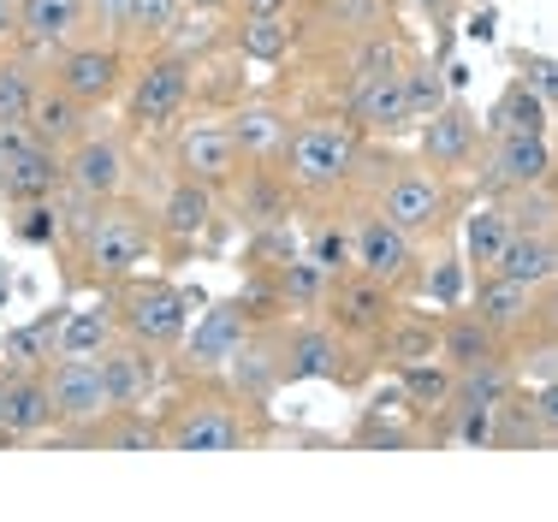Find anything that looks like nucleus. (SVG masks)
I'll list each match as a JSON object with an SVG mask.
<instances>
[{
  "label": "nucleus",
  "mask_w": 558,
  "mask_h": 522,
  "mask_svg": "<svg viewBox=\"0 0 558 522\" xmlns=\"http://www.w3.org/2000/svg\"><path fill=\"white\" fill-rule=\"evenodd\" d=\"M65 184H72L77 196H89V203H113V196H125V184H131L125 137H119V131L89 125L84 137L65 149Z\"/></svg>",
  "instance_id": "obj_12"
},
{
  "label": "nucleus",
  "mask_w": 558,
  "mask_h": 522,
  "mask_svg": "<svg viewBox=\"0 0 558 522\" xmlns=\"http://www.w3.org/2000/svg\"><path fill=\"white\" fill-rule=\"evenodd\" d=\"M344 119H351L356 131H375V137H398V131H410V113H404V84H398V72H387V77H368V84H351Z\"/></svg>",
  "instance_id": "obj_26"
},
{
  "label": "nucleus",
  "mask_w": 558,
  "mask_h": 522,
  "mask_svg": "<svg viewBox=\"0 0 558 522\" xmlns=\"http://www.w3.org/2000/svg\"><path fill=\"white\" fill-rule=\"evenodd\" d=\"M505 214H511V226L517 232H558V191H553V179L547 184H529V191H511V196H499Z\"/></svg>",
  "instance_id": "obj_45"
},
{
  "label": "nucleus",
  "mask_w": 558,
  "mask_h": 522,
  "mask_svg": "<svg viewBox=\"0 0 558 522\" xmlns=\"http://www.w3.org/2000/svg\"><path fill=\"white\" fill-rule=\"evenodd\" d=\"M494 274L523 279V286H553V279H558V232H517V226H511V238H505Z\"/></svg>",
  "instance_id": "obj_30"
},
{
  "label": "nucleus",
  "mask_w": 558,
  "mask_h": 522,
  "mask_svg": "<svg viewBox=\"0 0 558 522\" xmlns=\"http://www.w3.org/2000/svg\"><path fill=\"white\" fill-rule=\"evenodd\" d=\"M7 286H12V279H0V298H7Z\"/></svg>",
  "instance_id": "obj_61"
},
{
  "label": "nucleus",
  "mask_w": 558,
  "mask_h": 522,
  "mask_svg": "<svg viewBox=\"0 0 558 522\" xmlns=\"http://www.w3.org/2000/svg\"><path fill=\"white\" fill-rule=\"evenodd\" d=\"M238 19H291V0H232Z\"/></svg>",
  "instance_id": "obj_55"
},
{
  "label": "nucleus",
  "mask_w": 558,
  "mask_h": 522,
  "mask_svg": "<svg viewBox=\"0 0 558 522\" xmlns=\"http://www.w3.org/2000/svg\"><path fill=\"white\" fill-rule=\"evenodd\" d=\"M392 309H398V291L380 286V279H368V274H356V267L339 279H327L322 320H333L351 344H375V332L392 320Z\"/></svg>",
  "instance_id": "obj_11"
},
{
  "label": "nucleus",
  "mask_w": 558,
  "mask_h": 522,
  "mask_svg": "<svg viewBox=\"0 0 558 522\" xmlns=\"http://www.w3.org/2000/svg\"><path fill=\"white\" fill-rule=\"evenodd\" d=\"M179 7H184V12H208V19H215V12H226L232 0H179Z\"/></svg>",
  "instance_id": "obj_58"
},
{
  "label": "nucleus",
  "mask_w": 558,
  "mask_h": 522,
  "mask_svg": "<svg viewBox=\"0 0 558 522\" xmlns=\"http://www.w3.org/2000/svg\"><path fill=\"white\" fill-rule=\"evenodd\" d=\"M96 363H101V386H108L113 410H149L155 386H161V351H149L137 339H113Z\"/></svg>",
  "instance_id": "obj_20"
},
{
  "label": "nucleus",
  "mask_w": 558,
  "mask_h": 522,
  "mask_svg": "<svg viewBox=\"0 0 558 522\" xmlns=\"http://www.w3.org/2000/svg\"><path fill=\"white\" fill-rule=\"evenodd\" d=\"M416 131H422V167L446 172V179L451 172H470L475 155H482V119L463 101H446L440 113H428Z\"/></svg>",
  "instance_id": "obj_19"
},
{
  "label": "nucleus",
  "mask_w": 558,
  "mask_h": 522,
  "mask_svg": "<svg viewBox=\"0 0 558 522\" xmlns=\"http://www.w3.org/2000/svg\"><path fill=\"white\" fill-rule=\"evenodd\" d=\"M179 19H184L179 0H131V36H143V43H161Z\"/></svg>",
  "instance_id": "obj_51"
},
{
  "label": "nucleus",
  "mask_w": 558,
  "mask_h": 522,
  "mask_svg": "<svg viewBox=\"0 0 558 522\" xmlns=\"http://www.w3.org/2000/svg\"><path fill=\"white\" fill-rule=\"evenodd\" d=\"M43 380H48V404H54V427H89L113 410L96 356H54L43 368Z\"/></svg>",
  "instance_id": "obj_13"
},
{
  "label": "nucleus",
  "mask_w": 558,
  "mask_h": 522,
  "mask_svg": "<svg viewBox=\"0 0 558 522\" xmlns=\"http://www.w3.org/2000/svg\"><path fill=\"white\" fill-rule=\"evenodd\" d=\"M31 125H24V119H0V167H7V160L12 155H24V149H31Z\"/></svg>",
  "instance_id": "obj_54"
},
{
  "label": "nucleus",
  "mask_w": 558,
  "mask_h": 522,
  "mask_svg": "<svg viewBox=\"0 0 558 522\" xmlns=\"http://www.w3.org/2000/svg\"><path fill=\"white\" fill-rule=\"evenodd\" d=\"M155 214L125 203V196H113V203H96L84 226H77L72 238H65V256H72V279L77 286H125L131 274H143V262L155 256Z\"/></svg>",
  "instance_id": "obj_1"
},
{
  "label": "nucleus",
  "mask_w": 558,
  "mask_h": 522,
  "mask_svg": "<svg viewBox=\"0 0 558 522\" xmlns=\"http://www.w3.org/2000/svg\"><path fill=\"white\" fill-rule=\"evenodd\" d=\"M36 84H43V65H36L31 53H7V60H0V119H24Z\"/></svg>",
  "instance_id": "obj_46"
},
{
  "label": "nucleus",
  "mask_w": 558,
  "mask_h": 522,
  "mask_svg": "<svg viewBox=\"0 0 558 522\" xmlns=\"http://www.w3.org/2000/svg\"><path fill=\"white\" fill-rule=\"evenodd\" d=\"M375 351L387 356L392 368H404V363H422V356H440V327H434V320H416V315H404V309H392V320L375 332Z\"/></svg>",
  "instance_id": "obj_34"
},
{
  "label": "nucleus",
  "mask_w": 558,
  "mask_h": 522,
  "mask_svg": "<svg viewBox=\"0 0 558 522\" xmlns=\"http://www.w3.org/2000/svg\"><path fill=\"white\" fill-rule=\"evenodd\" d=\"M356 155H363V131L333 113V119L291 125L286 155H279V172H286L291 196H303V203H327V196L351 191Z\"/></svg>",
  "instance_id": "obj_2"
},
{
  "label": "nucleus",
  "mask_w": 558,
  "mask_h": 522,
  "mask_svg": "<svg viewBox=\"0 0 558 522\" xmlns=\"http://www.w3.org/2000/svg\"><path fill=\"white\" fill-rule=\"evenodd\" d=\"M60 320H65V309H48V315H36L31 327H12L7 339H0V374H43L54 363Z\"/></svg>",
  "instance_id": "obj_32"
},
{
  "label": "nucleus",
  "mask_w": 558,
  "mask_h": 522,
  "mask_svg": "<svg viewBox=\"0 0 558 522\" xmlns=\"http://www.w3.org/2000/svg\"><path fill=\"white\" fill-rule=\"evenodd\" d=\"M0 410H7V374H0Z\"/></svg>",
  "instance_id": "obj_60"
},
{
  "label": "nucleus",
  "mask_w": 558,
  "mask_h": 522,
  "mask_svg": "<svg viewBox=\"0 0 558 522\" xmlns=\"http://www.w3.org/2000/svg\"><path fill=\"white\" fill-rule=\"evenodd\" d=\"M523 386V374H517L511 356H487V363H470V368H458L451 374V404L458 410H494L505 392H517Z\"/></svg>",
  "instance_id": "obj_33"
},
{
  "label": "nucleus",
  "mask_w": 558,
  "mask_h": 522,
  "mask_svg": "<svg viewBox=\"0 0 558 522\" xmlns=\"http://www.w3.org/2000/svg\"><path fill=\"white\" fill-rule=\"evenodd\" d=\"M238 143V160H256V167H279L286 155V137H291V113L279 101H244L232 119H226Z\"/></svg>",
  "instance_id": "obj_24"
},
{
  "label": "nucleus",
  "mask_w": 558,
  "mask_h": 522,
  "mask_svg": "<svg viewBox=\"0 0 558 522\" xmlns=\"http://www.w3.org/2000/svg\"><path fill=\"white\" fill-rule=\"evenodd\" d=\"M398 84H404V113H410V125H422L428 113H440V107L451 101V89H446V60H434V53H410L404 72H398Z\"/></svg>",
  "instance_id": "obj_35"
},
{
  "label": "nucleus",
  "mask_w": 558,
  "mask_h": 522,
  "mask_svg": "<svg viewBox=\"0 0 558 522\" xmlns=\"http://www.w3.org/2000/svg\"><path fill=\"white\" fill-rule=\"evenodd\" d=\"M351 267L368 279H380V286H392V291H410L422 274V250L410 232H398L392 220H380V214L368 208L351 220Z\"/></svg>",
  "instance_id": "obj_9"
},
{
  "label": "nucleus",
  "mask_w": 558,
  "mask_h": 522,
  "mask_svg": "<svg viewBox=\"0 0 558 522\" xmlns=\"http://www.w3.org/2000/svg\"><path fill=\"white\" fill-rule=\"evenodd\" d=\"M113 339H119L113 303H96V309H65L60 339H54V356H101Z\"/></svg>",
  "instance_id": "obj_36"
},
{
  "label": "nucleus",
  "mask_w": 558,
  "mask_h": 522,
  "mask_svg": "<svg viewBox=\"0 0 558 522\" xmlns=\"http://www.w3.org/2000/svg\"><path fill=\"white\" fill-rule=\"evenodd\" d=\"M547 125H553V101L541 89H529L523 77H511L499 89L494 113L482 119V137H547Z\"/></svg>",
  "instance_id": "obj_27"
},
{
  "label": "nucleus",
  "mask_w": 558,
  "mask_h": 522,
  "mask_svg": "<svg viewBox=\"0 0 558 522\" xmlns=\"http://www.w3.org/2000/svg\"><path fill=\"white\" fill-rule=\"evenodd\" d=\"M553 439L558 427L535 410V398H523V386L494 404V451H547Z\"/></svg>",
  "instance_id": "obj_28"
},
{
  "label": "nucleus",
  "mask_w": 558,
  "mask_h": 522,
  "mask_svg": "<svg viewBox=\"0 0 558 522\" xmlns=\"http://www.w3.org/2000/svg\"><path fill=\"white\" fill-rule=\"evenodd\" d=\"M65 184V155L48 149V143H31L24 155H12L0 167V203L7 208H24V203H48Z\"/></svg>",
  "instance_id": "obj_25"
},
{
  "label": "nucleus",
  "mask_w": 558,
  "mask_h": 522,
  "mask_svg": "<svg viewBox=\"0 0 558 522\" xmlns=\"http://www.w3.org/2000/svg\"><path fill=\"white\" fill-rule=\"evenodd\" d=\"M303 256L322 267L327 279L351 274V220H339V214H322V220L310 226V238H303Z\"/></svg>",
  "instance_id": "obj_41"
},
{
  "label": "nucleus",
  "mask_w": 558,
  "mask_h": 522,
  "mask_svg": "<svg viewBox=\"0 0 558 522\" xmlns=\"http://www.w3.org/2000/svg\"><path fill=\"white\" fill-rule=\"evenodd\" d=\"M220 196H232V220L244 226V232L274 226V220H291V203H298L291 184H286V172H279V167H256V160H244Z\"/></svg>",
  "instance_id": "obj_22"
},
{
  "label": "nucleus",
  "mask_w": 558,
  "mask_h": 522,
  "mask_svg": "<svg viewBox=\"0 0 558 522\" xmlns=\"http://www.w3.org/2000/svg\"><path fill=\"white\" fill-rule=\"evenodd\" d=\"M482 196H511L553 179V143L547 137H482Z\"/></svg>",
  "instance_id": "obj_15"
},
{
  "label": "nucleus",
  "mask_w": 558,
  "mask_h": 522,
  "mask_svg": "<svg viewBox=\"0 0 558 522\" xmlns=\"http://www.w3.org/2000/svg\"><path fill=\"white\" fill-rule=\"evenodd\" d=\"M368 208L422 244V238H440L451 226V184H446V172L422 167V160H398L392 179L375 191V203H368Z\"/></svg>",
  "instance_id": "obj_4"
},
{
  "label": "nucleus",
  "mask_w": 558,
  "mask_h": 522,
  "mask_svg": "<svg viewBox=\"0 0 558 522\" xmlns=\"http://www.w3.org/2000/svg\"><path fill=\"white\" fill-rule=\"evenodd\" d=\"M84 19L96 24V36L125 43L131 36V0H84Z\"/></svg>",
  "instance_id": "obj_52"
},
{
  "label": "nucleus",
  "mask_w": 558,
  "mask_h": 522,
  "mask_svg": "<svg viewBox=\"0 0 558 522\" xmlns=\"http://www.w3.org/2000/svg\"><path fill=\"white\" fill-rule=\"evenodd\" d=\"M404 36L392 31H363L351 36V53H344V72H351V84H368V77H387V72H404Z\"/></svg>",
  "instance_id": "obj_38"
},
{
  "label": "nucleus",
  "mask_w": 558,
  "mask_h": 522,
  "mask_svg": "<svg viewBox=\"0 0 558 522\" xmlns=\"http://www.w3.org/2000/svg\"><path fill=\"white\" fill-rule=\"evenodd\" d=\"M398 392H404L410 410H422V416H440L451 404V368L440 356H422V363H404L398 368Z\"/></svg>",
  "instance_id": "obj_39"
},
{
  "label": "nucleus",
  "mask_w": 558,
  "mask_h": 522,
  "mask_svg": "<svg viewBox=\"0 0 558 522\" xmlns=\"http://www.w3.org/2000/svg\"><path fill=\"white\" fill-rule=\"evenodd\" d=\"M232 43H238L244 60L274 65V60H286V53H291V19H238Z\"/></svg>",
  "instance_id": "obj_44"
},
{
  "label": "nucleus",
  "mask_w": 558,
  "mask_h": 522,
  "mask_svg": "<svg viewBox=\"0 0 558 522\" xmlns=\"http://www.w3.org/2000/svg\"><path fill=\"white\" fill-rule=\"evenodd\" d=\"M298 256H303V238H298V226H291V220L256 226L250 244H244V267H262V274H279V267L298 262Z\"/></svg>",
  "instance_id": "obj_42"
},
{
  "label": "nucleus",
  "mask_w": 558,
  "mask_h": 522,
  "mask_svg": "<svg viewBox=\"0 0 558 522\" xmlns=\"http://www.w3.org/2000/svg\"><path fill=\"white\" fill-rule=\"evenodd\" d=\"M416 286L422 291H434V298H440V303H458L463 298V274H458V267H440V274H416Z\"/></svg>",
  "instance_id": "obj_53"
},
{
  "label": "nucleus",
  "mask_w": 558,
  "mask_h": 522,
  "mask_svg": "<svg viewBox=\"0 0 558 522\" xmlns=\"http://www.w3.org/2000/svg\"><path fill=\"white\" fill-rule=\"evenodd\" d=\"M238 309L250 315V327H274V320H286V303H279L274 274H262V267H244V286H238Z\"/></svg>",
  "instance_id": "obj_47"
},
{
  "label": "nucleus",
  "mask_w": 558,
  "mask_h": 522,
  "mask_svg": "<svg viewBox=\"0 0 558 522\" xmlns=\"http://www.w3.org/2000/svg\"><path fill=\"white\" fill-rule=\"evenodd\" d=\"M12 232H19V244H60V214H54V196L48 203H24L12 208Z\"/></svg>",
  "instance_id": "obj_50"
},
{
  "label": "nucleus",
  "mask_w": 558,
  "mask_h": 522,
  "mask_svg": "<svg viewBox=\"0 0 558 522\" xmlns=\"http://www.w3.org/2000/svg\"><path fill=\"white\" fill-rule=\"evenodd\" d=\"M286 386V351H279V320L274 327H250L244 344L226 356V392L238 404H256L268 410V398Z\"/></svg>",
  "instance_id": "obj_14"
},
{
  "label": "nucleus",
  "mask_w": 558,
  "mask_h": 522,
  "mask_svg": "<svg viewBox=\"0 0 558 522\" xmlns=\"http://www.w3.org/2000/svg\"><path fill=\"white\" fill-rule=\"evenodd\" d=\"M54 427V404H48L43 374H7V410H0V439H31Z\"/></svg>",
  "instance_id": "obj_31"
},
{
  "label": "nucleus",
  "mask_w": 558,
  "mask_h": 522,
  "mask_svg": "<svg viewBox=\"0 0 558 522\" xmlns=\"http://www.w3.org/2000/svg\"><path fill=\"white\" fill-rule=\"evenodd\" d=\"M487 356H511V351L494 339V327H487L475 309H458V303H451V315L440 320V363L458 374L470 363H487Z\"/></svg>",
  "instance_id": "obj_29"
},
{
  "label": "nucleus",
  "mask_w": 558,
  "mask_h": 522,
  "mask_svg": "<svg viewBox=\"0 0 558 522\" xmlns=\"http://www.w3.org/2000/svg\"><path fill=\"white\" fill-rule=\"evenodd\" d=\"M113 320H119V339H137L149 351H179L184 327H191V309H184L179 286L172 279H143L131 274L125 286H113Z\"/></svg>",
  "instance_id": "obj_6"
},
{
  "label": "nucleus",
  "mask_w": 558,
  "mask_h": 522,
  "mask_svg": "<svg viewBox=\"0 0 558 522\" xmlns=\"http://www.w3.org/2000/svg\"><path fill=\"white\" fill-rule=\"evenodd\" d=\"M0 36H12V0H0Z\"/></svg>",
  "instance_id": "obj_59"
},
{
  "label": "nucleus",
  "mask_w": 558,
  "mask_h": 522,
  "mask_svg": "<svg viewBox=\"0 0 558 522\" xmlns=\"http://www.w3.org/2000/svg\"><path fill=\"white\" fill-rule=\"evenodd\" d=\"M238 167H244V160H238V143L220 119H196V125H184L179 143H172V172L191 179V184H208V191H226Z\"/></svg>",
  "instance_id": "obj_17"
},
{
  "label": "nucleus",
  "mask_w": 558,
  "mask_h": 522,
  "mask_svg": "<svg viewBox=\"0 0 558 522\" xmlns=\"http://www.w3.org/2000/svg\"><path fill=\"white\" fill-rule=\"evenodd\" d=\"M274 286H279V303H286V315L298 309V315H315L322 309V298H327V274L315 267L310 256H298V262H286L274 274Z\"/></svg>",
  "instance_id": "obj_43"
},
{
  "label": "nucleus",
  "mask_w": 558,
  "mask_h": 522,
  "mask_svg": "<svg viewBox=\"0 0 558 522\" xmlns=\"http://www.w3.org/2000/svg\"><path fill=\"white\" fill-rule=\"evenodd\" d=\"M279 351H286V386L291 380H339L351 386L356 368H351V339L322 315H303L298 327L279 320Z\"/></svg>",
  "instance_id": "obj_10"
},
{
  "label": "nucleus",
  "mask_w": 558,
  "mask_h": 522,
  "mask_svg": "<svg viewBox=\"0 0 558 522\" xmlns=\"http://www.w3.org/2000/svg\"><path fill=\"white\" fill-rule=\"evenodd\" d=\"M416 7H422V19H428V24H451V19H458V0H416Z\"/></svg>",
  "instance_id": "obj_57"
},
{
  "label": "nucleus",
  "mask_w": 558,
  "mask_h": 522,
  "mask_svg": "<svg viewBox=\"0 0 558 522\" xmlns=\"http://www.w3.org/2000/svg\"><path fill=\"white\" fill-rule=\"evenodd\" d=\"M84 434L101 439V446H113V451H161V422H155L149 410H108V416L89 422Z\"/></svg>",
  "instance_id": "obj_40"
},
{
  "label": "nucleus",
  "mask_w": 558,
  "mask_h": 522,
  "mask_svg": "<svg viewBox=\"0 0 558 522\" xmlns=\"http://www.w3.org/2000/svg\"><path fill=\"white\" fill-rule=\"evenodd\" d=\"M523 72H529L523 84H529V89H541V96L553 101V60H547V53H535V60H523Z\"/></svg>",
  "instance_id": "obj_56"
},
{
  "label": "nucleus",
  "mask_w": 558,
  "mask_h": 522,
  "mask_svg": "<svg viewBox=\"0 0 558 522\" xmlns=\"http://www.w3.org/2000/svg\"><path fill=\"white\" fill-rule=\"evenodd\" d=\"M356 446H368V451H410V446H416V427L387 422V410L368 404L363 422H356Z\"/></svg>",
  "instance_id": "obj_49"
},
{
  "label": "nucleus",
  "mask_w": 558,
  "mask_h": 522,
  "mask_svg": "<svg viewBox=\"0 0 558 522\" xmlns=\"http://www.w3.org/2000/svg\"><path fill=\"white\" fill-rule=\"evenodd\" d=\"M470 309L494 327V339L505 351H517V344H529V339H553V286H523V279H505V274H475Z\"/></svg>",
  "instance_id": "obj_3"
},
{
  "label": "nucleus",
  "mask_w": 558,
  "mask_h": 522,
  "mask_svg": "<svg viewBox=\"0 0 558 522\" xmlns=\"http://www.w3.org/2000/svg\"><path fill=\"white\" fill-rule=\"evenodd\" d=\"M505 238H511V214H505L499 196H487V203L470 214V226H463V262H470V274H494Z\"/></svg>",
  "instance_id": "obj_37"
},
{
  "label": "nucleus",
  "mask_w": 558,
  "mask_h": 522,
  "mask_svg": "<svg viewBox=\"0 0 558 522\" xmlns=\"http://www.w3.org/2000/svg\"><path fill=\"white\" fill-rule=\"evenodd\" d=\"M54 84L96 113V107L119 101V89H125V48L108 43V36H77L72 48L54 53Z\"/></svg>",
  "instance_id": "obj_8"
},
{
  "label": "nucleus",
  "mask_w": 558,
  "mask_h": 522,
  "mask_svg": "<svg viewBox=\"0 0 558 522\" xmlns=\"http://www.w3.org/2000/svg\"><path fill=\"white\" fill-rule=\"evenodd\" d=\"M244 332H250V315L238 309V298L203 303V309H196V327H184V339H179L184 374H220L226 356L244 344Z\"/></svg>",
  "instance_id": "obj_16"
},
{
  "label": "nucleus",
  "mask_w": 558,
  "mask_h": 522,
  "mask_svg": "<svg viewBox=\"0 0 558 522\" xmlns=\"http://www.w3.org/2000/svg\"><path fill=\"white\" fill-rule=\"evenodd\" d=\"M220 220V191L208 184H191V179H172V191L161 196V214H155V238L172 250H196Z\"/></svg>",
  "instance_id": "obj_21"
},
{
  "label": "nucleus",
  "mask_w": 558,
  "mask_h": 522,
  "mask_svg": "<svg viewBox=\"0 0 558 522\" xmlns=\"http://www.w3.org/2000/svg\"><path fill=\"white\" fill-rule=\"evenodd\" d=\"M256 427L244 422L232 392H196L161 416V446L167 451H244Z\"/></svg>",
  "instance_id": "obj_5"
},
{
  "label": "nucleus",
  "mask_w": 558,
  "mask_h": 522,
  "mask_svg": "<svg viewBox=\"0 0 558 522\" xmlns=\"http://www.w3.org/2000/svg\"><path fill=\"white\" fill-rule=\"evenodd\" d=\"M191 89H196V65L179 60V53H149V60L131 72V84L119 89L125 96V125L131 131H167L184 119L191 107Z\"/></svg>",
  "instance_id": "obj_7"
},
{
  "label": "nucleus",
  "mask_w": 558,
  "mask_h": 522,
  "mask_svg": "<svg viewBox=\"0 0 558 522\" xmlns=\"http://www.w3.org/2000/svg\"><path fill=\"white\" fill-rule=\"evenodd\" d=\"M12 7H19V0H12Z\"/></svg>",
  "instance_id": "obj_62"
},
{
  "label": "nucleus",
  "mask_w": 558,
  "mask_h": 522,
  "mask_svg": "<svg viewBox=\"0 0 558 522\" xmlns=\"http://www.w3.org/2000/svg\"><path fill=\"white\" fill-rule=\"evenodd\" d=\"M84 31H89L84 0H19V7H12V36L24 43V53H31L36 65L54 60L60 48H72Z\"/></svg>",
  "instance_id": "obj_18"
},
{
  "label": "nucleus",
  "mask_w": 558,
  "mask_h": 522,
  "mask_svg": "<svg viewBox=\"0 0 558 522\" xmlns=\"http://www.w3.org/2000/svg\"><path fill=\"white\" fill-rule=\"evenodd\" d=\"M24 125H31V137H36V143H48V149H60V155H65L89 125H96V119H89V107H84V101L65 96L54 77H43V84H36V96H31V107H24Z\"/></svg>",
  "instance_id": "obj_23"
},
{
  "label": "nucleus",
  "mask_w": 558,
  "mask_h": 522,
  "mask_svg": "<svg viewBox=\"0 0 558 522\" xmlns=\"http://www.w3.org/2000/svg\"><path fill=\"white\" fill-rule=\"evenodd\" d=\"M322 19L339 31L363 36V31H387L392 24V0H322Z\"/></svg>",
  "instance_id": "obj_48"
}]
</instances>
